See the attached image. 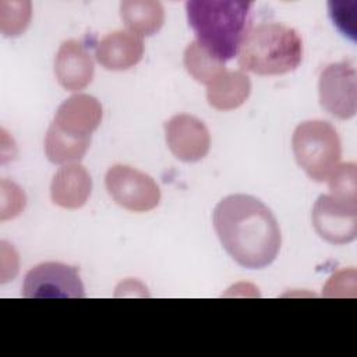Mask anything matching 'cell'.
<instances>
[{
	"mask_svg": "<svg viewBox=\"0 0 357 357\" xmlns=\"http://www.w3.org/2000/svg\"><path fill=\"white\" fill-rule=\"evenodd\" d=\"M213 227L226 252L247 269H262L280 250V229L272 211L258 198L231 194L213 209Z\"/></svg>",
	"mask_w": 357,
	"mask_h": 357,
	"instance_id": "obj_1",
	"label": "cell"
},
{
	"mask_svg": "<svg viewBox=\"0 0 357 357\" xmlns=\"http://www.w3.org/2000/svg\"><path fill=\"white\" fill-rule=\"evenodd\" d=\"M250 1L190 0L187 21L197 42L215 59L225 63L238 54L251 26Z\"/></svg>",
	"mask_w": 357,
	"mask_h": 357,
	"instance_id": "obj_2",
	"label": "cell"
},
{
	"mask_svg": "<svg viewBox=\"0 0 357 357\" xmlns=\"http://www.w3.org/2000/svg\"><path fill=\"white\" fill-rule=\"evenodd\" d=\"M303 42L294 28L279 22H264L250 29L240 50L241 70L258 75H280L298 67Z\"/></svg>",
	"mask_w": 357,
	"mask_h": 357,
	"instance_id": "obj_3",
	"label": "cell"
},
{
	"mask_svg": "<svg viewBox=\"0 0 357 357\" xmlns=\"http://www.w3.org/2000/svg\"><path fill=\"white\" fill-rule=\"evenodd\" d=\"M291 146L298 166L314 181H325L342 158V142L335 127L324 120L298 124Z\"/></svg>",
	"mask_w": 357,
	"mask_h": 357,
	"instance_id": "obj_4",
	"label": "cell"
},
{
	"mask_svg": "<svg viewBox=\"0 0 357 357\" xmlns=\"http://www.w3.org/2000/svg\"><path fill=\"white\" fill-rule=\"evenodd\" d=\"M105 185L113 201L131 212H148L158 206L160 190L146 173L126 165L112 166L105 176Z\"/></svg>",
	"mask_w": 357,
	"mask_h": 357,
	"instance_id": "obj_5",
	"label": "cell"
},
{
	"mask_svg": "<svg viewBox=\"0 0 357 357\" xmlns=\"http://www.w3.org/2000/svg\"><path fill=\"white\" fill-rule=\"evenodd\" d=\"M321 106L332 116L347 120L357 110V71L351 61L328 64L318 82Z\"/></svg>",
	"mask_w": 357,
	"mask_h": 357,
	"instance_id": "obj_6",
	"label": "cell"
},
{
	"mask_svg": "<svg viewBox=\"0 0 357 357\" xmlns=\"http://www.w3.org/2000/svg\"><path fill=\"white\" fill-rule=\"evenodd\" d=\"M22 296L26 298H82L85 289L75 266L63 262H42L26 272Z\"/></svg>",
	"mask_w": 357,
	"mask_h": 357,
	"instance_id": "obj_7",
	"label": "cell"
},
{
	"mask_svg": "<svg viewBox=\"0 0 357 357\" xmlns=\"http://www.w3.org/2000/svg\"><path fill=\"white\" fill-rule=\"evenodd\" d=\"M312 226L318 236L332 244H346L357 236V201L332 194L319 195L312 206Z\"/></svg>",
	"mask_w": 357,
	"mask_h": 357,
	"instance_id": "obj_8",
	"label": "cell"
},
{
	"mask_svg": "<svg viewBox=\"0 0 357 357\" xmlns=\"http://www.w3.org/2000/svg\"><path fill=\"white\" fill-rule=\"evenodd\" d=\"M165 134L169 149L183 162H198L209 152V131L195 116H173L165 123Z\"/></svg>",
	"mask_w": 357,
	"mask_h": 357,
	"instance_id": "obj_9",
	"label": "cell"
},
{
	"mask_svg": "<svg viewBox=\"0 0 357 357\" xmlns=\"http://www.w3.org/2000/svg\"><path fill=\"white\" fill-rule=\"evenodd\" d=\"M100 120L99 100L86 93H77L57 107L52 124L70 137L91 139V134L99 127Z\"/></svg>",
	"mask_w": 357,
	"mask_h": 357,
	"instance_id": "obj_10",
	"label": "cell"
},
{
	"mask_svg": "<svg viewBox=\"0 0 357 357\" xmlns=\"http://www.w3.org/2000/svg\"><path fill=\"white\" fill-rule=\"evenodd\" d=\"M54 74L59 84L71 92L88 86L93 78V61L86 47L75 40H64L54 59Z\"/></svg>",
	"mask_w": 357,
	"mask_h": 357,
	"instance_id": "obj_11",
	"label": "cell"
},
{
	"mask_svg": "<svg viewBox=\"0 0 357 357\" xmlns=\"http://www.w3.org/2000/svg\"><path fill=\"white\" fill-rule=\"evenodd\" d=\"M144 54L142 38L130 31L107 33L96 45L95 57L106 70L123 71L139 63Z\"/></svg>",
	"mask_w": 357,
	"mask_h": 357,
	"instance_id": "obj_12",
	"label": "cell"
},
{
	"mask_svg": "<svg viewBox=\"0 0 357 357\" xmlns=\"http://www.w3.org/2000/svg\"><path fill=\"white\" fill-rule=\"evenodd\" d=\"M91 191L92 178L88 170L78 163L61 166L50 184L53 204L66 209L81 208L88 201Z\"/></svg>",
	"mask_w": 357,
	"mask_h": 357,
	"instance_id": "obj_13",
	"label": "cell"
},
{
	"mask_svg": "<svg viewBox=\"0 0 357 357\" xmlns=\"http://www.w3.org/2000/svg\"><path fill=\"white\" fill-rule=\"evenodd\" d=\"M251 93V81L243 71H223L206 85L208 103L222 112L241 106Z\"/></svg>",
	"mask_w": 357,
	"mask_h": 357,
	"instance_id": "obj_14",
	"label": "cell"
},
{
	"mask_svg": "<svg viewBox=\"0 0 357 357\" xmlns=\"http://www.w3.org/2000/svg\"><path fill=\"white\" fill-rule=\"evenodd\" d=\"M120 15L127 29L138 36L155 35L165 22L163 6L155 0H124Z\"/></svg>",
	"mask_w": 357,
	"mask_h": 357,
	"instance_id": "obj_15",
	"label": "cell"
},
{
	"mask_svg": "<svg viewBox=\"0 0 357 357\" xmlns=\"http://www.w3.org/2000/svg\"><path fill=\"white\" fill-rule=\"evenodd\" d=\"M91 145V139L70 137L53 124L49 126L45 137L46 158L54 165H70L82 159Z\"/></svg>",
	"mask_w": 357,
	"mask_h": 357,
	"instance_id": "obj_16",
	"label": "cell"
},
{
	"mask_svg": "<svg viewBox=\"0 0 357 357\" xmlns=\"http://www.w3.org/2000/svg\"><path fill=\"white\" fill-rule=\"evenodd\" d=\"M184 67L199 84L209 85L219 74L226 71L222 61L215 59L197 40L191 42L184 52Z\"/></svg>",
	"mask_w": 357,
	"mask_h": 357,
	"instance_id": "obj_17",
	"label": "cell"
},
{
	"mask_svg": "<svg viewBox=\"0 0 357 357\" xmlns=\"http://www.w3.org/2000/svg\"><path fill=\"white\" fill-rule=\"evenodd\" d=\"M31 17V1H0V31L4 36L14 38L24 33Z\"/></svg>",
	"mask_w": 357,
	"mask_h": 357,
	"instance_id": "obj_18",
	"label": "cell"
},
{
	"mask_svg": "<svg viewBox=\"0 0 357 357\" xmlns=\"http://www.w3.org/2000/svg\"><path fill=\"white\" fill-rule=\"evenodd\" d=\"M332 195L357 201V166L354 162L337 165L328 177Z\"/></svg>",
	"mask_w": 357,
	"mask_h": 357,
	"instance_id": "obj_19",
	"label": "cell"
}]
</instances>
